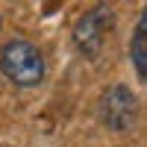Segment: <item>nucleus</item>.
I'll use <instances>...</instances> for the list:
<instances>
[{
	"label": "nucleus",
	"instance_id": "nucleus-5",
	"mask_svg": "<svg viewBox=\"0 0 147 147\" xmlns=\"http://www.w3.org/2000/svg\"><path fill=\"white\" fill-rule=\"evenodd\" d=\"M0 27H3V18H0Z\"/></svg>",
	"mask_w": 147,
	"mask_h": 147
},
{
	"label": "nucleus",
	"instance_id": "nucleus-2",
	"mask_svg": "<svg viewBox=\"0 0 147 147\" xmlns=\"http://www.w3.org/2000/svg\"><path fill=\"white\" fill-rule=\"evenodd\" d=\"M112 24H115V18H112V9L106 3H97L94 9H88L85 15L77 18V24H74V44L80 47V53L85 59L100 56L109 32H112Z\"/></svg>",
	"mask_w": 147,
	"mask_h": 147
},
{
	"label": "nucleus",
	"instance_id": "nucleus-1",
	"mask_svg": "<svg viewBox=\"0 0 147 147\" xmlns=\"http://www.w3.org/2000/svg\"><path fill=\"white\" fill-rule=\"evenodd\" d=\"M0 74L18 88H35L44 82V53L27 38H9L0 47Z\"/></svg>",
	"mask_w": 147,
	"mask_h": 147
},
{
	"label": "nucleus",
	"instance_id": "nucleus-3",
	"mask_svg": "<svg viewBox=\"0 0 147 147\" xmlns=\"http://www.w3.org/2000/svg\"><path fill=\"white\" fill-rule=\"evenodd\" d=\"M138 118V97L127 85H109L100 97V124L112 132H127L136 127Z\"/></svg>",
	"mask_w": 147,
	"mask_h": 147
},
{
	"label": "nucleus",
	"instance_id": "nucleus-4",
	"mask_svg": "<svg viewBox=\"0 0 147 147\" xmlns=\"http://www.w3.org/2000/svg\"><path fill=\"white\" fill-rule=\"evenodd\" d=\"M129 62H132V68H136V77L147 80V12L138 15V24H136V30H132Z\"/></svg>",
	"mask_w": 147,
	"mask_h": 147
}]
</instances>
